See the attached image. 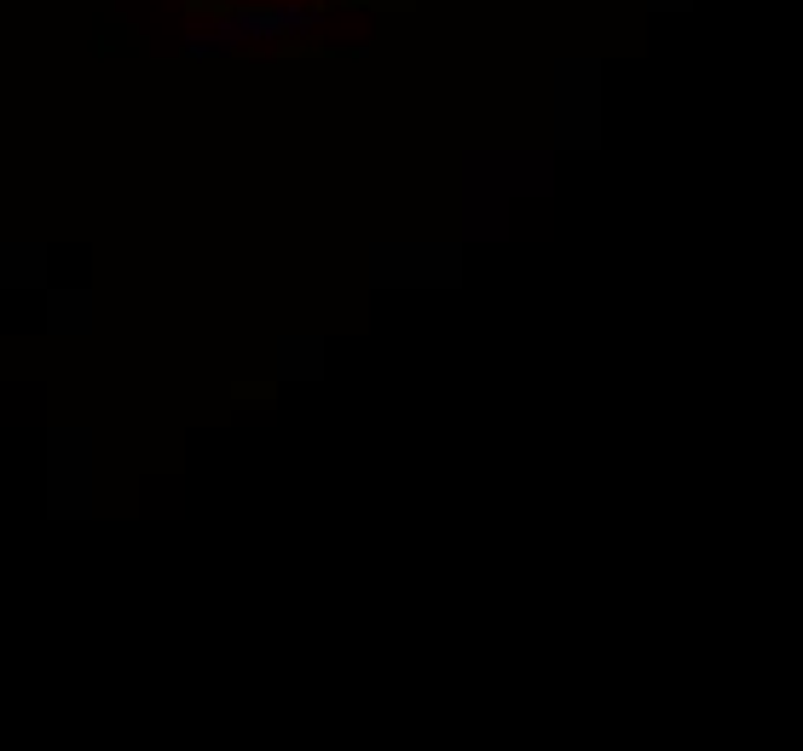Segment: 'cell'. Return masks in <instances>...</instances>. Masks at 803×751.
<instances>
[{"label": "cell", "mask_w": 803, "mask_h": 751, "mask_svg": "<svg viewBox=\"0 0 803 751\" xmlns=\"http://www.w3.org/2000/svg\"><path fill=\"white\" fill-rule=\"evenodd\" d=\"M318 12L306 7H278V12H226L221 17V41H272L289 29H313Z\"/></svg>", "instance_id": "cell-1"}]
</instances>
